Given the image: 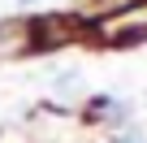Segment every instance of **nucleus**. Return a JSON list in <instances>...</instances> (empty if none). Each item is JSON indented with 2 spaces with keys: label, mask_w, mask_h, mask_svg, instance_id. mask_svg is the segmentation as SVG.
<instances>
[{
  "label": "nucleus",
  "mask_w": 147,
  "mask_h": 143,
  "mask_svg": "<svg viewBox=\"0 0 147 143\" xmlns=\"http://www.w3.org/2000/svg\"><path fill=\"white\" fill-rule=\"evenodd\" d=\"M13 5H22V9H30V5H43V0H13Z\"/></svg>",
  "instance_id": "nucleus-1"
}]
</instances>
